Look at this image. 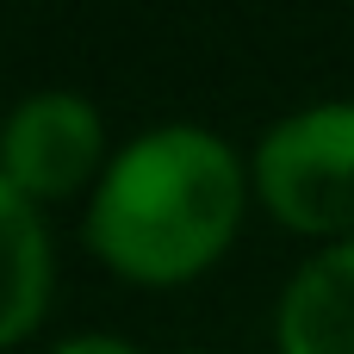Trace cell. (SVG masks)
Returning <instances> with one entry per match:
<instances>
[{"label": "cell", "instance_id": "8992f818", "mask_svg": "<svg viewBox=\"0 0 354 354\" xmlns=\"http://www.w3.org/2000/svg\"><path fill=\"white\" fill-rule=\"evenodd\" d=\"M44 354H143V348H137V342H124V336L87 330V336H62V342H50Z\"/></svg>", "mask_w": 354, "mask_h": 354}, {"label": "cell", "instance_id": "5b68a950", "mask_svg": "<svg viewBox=\"0 0 354 354\" xmlns=\"http://www.w3.org/2000/svg\"><path fill=\"white\" fill-rule=\"evenodd\" d=\"M50 286H56V249L44 205H31L0 174V348H19L44 324Z\"/></svg>", "mask_w": 354, "mask_h": 354}, {"label": "cell", "instance_id": "6da1fadb", "mask_svg": "<svg viewBox=\"0 0 354 354\" xmlns=\"http://www.w3.org/2000/svg\"><path fill=\"white\" fill-rule=\"evenodd\" d=\"M255 187L230 137L205 124H149L112 149L87 193L81 236L131 286H187L224 261Z\"/></svg>", "mask_w": 354, "mask_h": 354}, {"label": "cell", "instance_id": "277c9868", "mask_svg": "<svg viewBox=\"0 0 354 354\" xmlns=\"http://www.w3.org/2000/svg\"><path fill=\"white\" fill-rule=\"evenodd\" d=\"M274 354H354V243L317 249L280 286Z\"/></svg>", "mask_w": 354, "mask_h": 354}, {"label": "cell", "instance_id": "3957f363", "mask_svg": "<svg viewBox=\"0 0 354 354\" xmlns=\"http://www.w3.org/2000/svg\"><path fill=\"white\" fill-rule=\"evenodd\" d=\"M112 149H106V118L93 112L87 93L75 87H37L25 93L6 124H0V174L31 199V205H56L75 199L81 187L93 193L106 174Z\"/></svg>", "mask_w": 354, "mask_h": 354}, {"label": "cell", "instance_id": "7a4b0ae2", "mask_svg": "<svg viewBox=\"0 0 354 354\" xmlns=\"http://www.w3.org/2000/svg\"><path fill=\"white\" fill-rule=\"evenodd\" d=\"M249 187L292 236L354 243V100H317L261 131Z\"/></svg>", "mask_w": 354, "mask_h": 354}]
</instances>
